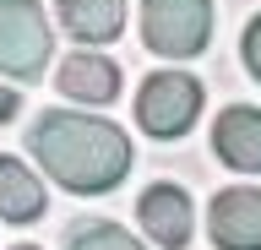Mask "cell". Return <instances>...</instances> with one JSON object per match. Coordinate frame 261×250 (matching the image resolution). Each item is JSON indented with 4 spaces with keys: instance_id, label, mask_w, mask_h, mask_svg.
Returning <instances> with one entry per match:
<instances>
[{
    "instance_id": "8",
    "label": "cell",
    "mask_w": 261,
    "mask_h": 250,
    "mask_svg": "<svg viewBox=\"0 0 261 250\" xmlns=\"http://www.w3.org/2000/svg\"><path fill=\"white\" fill-rule=\"evenodd\" d=\"M55 82H60L65 98H76V103H114V93H120V71H114L109 54H65L60 71H55Z\"/></svg>"
},
{
    "instance_id": "10",
    "label": "cell",
    "mask_w": 261,
    "mask_h": 250,
    "mask_svg": "<svg viewBox=\"0 0 261 250\" xmlns=\"http://www.w3.org/2000/svg\"><path fill=\"white\" fill-rule=\"evenodd\" d=\"M44 212V180L22 158H0V217L6 223H33Z\"/></svg>"
},
{
    "instance_id": "9",
    "label": "cell",
    "mask_w": 261,
    "mask_h": 250,
    "mask_svg": "<svg viewBox=\"0 0 261 250\" xmlns=\"http://www.w3.org/2000/svg\"><path fill=\"white\" fill-rule=\"evenodd\" d=\"M60 22L82 49L87 44H109L125 27V0H60Z\"/></svg>"
},
{
    "instance_id": "5",
    "label": "cell",
    "mask_w": 261,
    "mask_h": 250,
    "mask_svg": "<svg viewBox=\"0 0 261 250\" xmlns=\"http://www.w3.org/2000/svg\"><path fill=\"white\" fill-rule=\"evenodd\" d=\"M207 234L218 250H261V185H228L207 207Z\"/></svg>"
},
{
    "instance_id": "14",
    "label": "cell",
    "mask_w": 261,
    "mask_h": 250,
    "mask_svg": "<svg viewBox=\"0 0 261 250\" xmlns=\"http://www.w3.org/2000/svg\"><path fill=\"white\" fill-rule=\"evenodd\" d=\"M11 250H33V245H11Z\"/></svg>"
},
{
    "instance_id": "1",
    "label": "cell",
    "mask_w": 261,
    "mask_h": 250,
    "mask_svg": "<svg viewBox=\"0 0 261 250\" xmlns=\"http://www.w3.org/2000/svg\"><path fill=\"white\" fill-rule=\"evenodd\" d=\"M33 158L44 163V174L76 196H103L130 174V142L120 125L98 115H76V109H44L28 131Z\"/></svg>"
},
{
    "instance_id": "2",
    "label": "cell",
    "mask_w": 261,
    "mask_h": 250,
    "mask_svg": "<svg viewBox=\"0 0 261 250\" xmlns=\"http://www.w3.org/2000/svg\"><path fill=\"white\" fill-rule=\"evenodd\" d=\"M142 38L169 60L201 54L212 38V0H142Z\"/></svg>"
},
{
    "instance_id": "6",
    "label": "cell",
    "mask_w": 261,
    "mask_h": 250,
    "mask_svg": "<svg viewBox=\"0 0 261 250\" xmlns=\"http://www.w3.org/2000/svg\"><path fill=\"white\" fill-rule=\"evenodd\" d=\"M212 152L240 174H261V109H250V103L223 109L212 125Z\"/></svg>"
},
{
    "instance_id": "7",
    "label": "cell",
    "mask_w": 261,
    "mask_h": 250,
    "mask_svg": "<svg viewBox=\"0 0 261 250\" xmlns=\"http://www.w3.org/2000/svg\"><path fill=\"white\" fill-rule=\"evenodd\" d=\"M136 217H142L147 239L163 245V250H179L191 239V196H185L179 185H152V190H142Z\"/></svg>"
},
{
    "instance_id": "4",
    "label": "cell",
    "mask_w": 261,
    "mask_h": 250,
    "mask_svg": "<svg viewBox=\"0 0 261 250\" xmlns=\"http://www.w3.org/2000/svg\"><path fill=\"white\" fill-rule=\"evenodd\" d=\"M196 115H201V82L174 66L147 76L136 93V120L147 136H185L196 125Z\"/></svg>"
},
{
    "instance_id": "3",
    "label": "cell",
    "mask_w": 261,
    "mask_h": 250,
    "mask_svg": "<svg viewBox=\"0 0 261 250\" xmlns=\"http://www.w3.org/2000/svg\"><path fill=\"white\" fill-rule=\"evenodd\" d=\"M55 33L38 0H0V71L6 76H44Z\"/></svg>"
},
{
    "instance_id": "11",
    "label": "cell",
    "mask_w": 261,
    "mask_h": 250,
    "mask_svg": "<svg viewBox=\"0 0 261 250\" xmlns=\"http://www.w3.org/2000/svg\"><path fill=\"white\" fill-rule=\"evenodd\" d=\"M65 250H142V245L125 229H114V223H76V234H71Z\"/></svg>"
},
{
    "instance_id": "12",
    "label": "cell",
    "mask_w": 261,
    "mask_h": 250,
    "mask_svg": "<svg viewBox=\"0 0 261 250\" xmlns=\"http://www.w3.org/2000/svg\"><path fill=\"white\" fill-rule=\"evenodd\" d=\"M245 66H250V76H261V17L245 27Z\"/></svg>"
},
{
    "instance_id": "13",
    "label": "cell",
    "mask_w": 261,
    "mask_h": 250,
    "mask_svg": "<svg viewBox=\"0 0 261 250\" xmlns=\"http://www.w3.org/2000/svg\"><path fill=\"white\" fill-rule=\"evenodd\" d=\"M16 115V93H11V87H0V120H11Z\"/></svg>"
}]
</instances>
